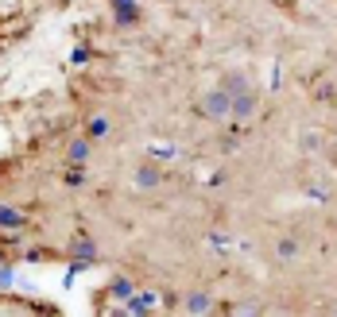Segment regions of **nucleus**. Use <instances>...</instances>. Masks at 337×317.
Masks as SVG:
<instances>
[{
	"label": "nucleus",
	"instance_id": "obj_2",
	"mask_svg": "<svg viewBox=\"0 0 337 317\" xmlns=\"http://www.w3.org/2000/svg\"><path fill=\"white\" fill-rule=\"evenodd\" d=\"M86 155H89V147H86V143H74V147H70V158H74V163H81Z\"/></svg>",
	"mask_w": 337,
	"mask_h": 317
},
{
	"label": "nucleus",
	"instance_id": "obj_3",
	"mask_svg": "<svg viewBox=\"0 0 337 317\" xmlns=\"http://www.w3.org/2000/svg\"><path fill=\"white\" fill-rule=\"evenodd\" d=\"M74 252H78V256H81V259H86V256H89V259H93V244H89V240H78V247H74Z\"/></svg>",
	"mask_w": 337,
	"mask_h": 317
},
{
	"label": "nucleus",
	"instance_id": "obj_1",
	"mask_svg": "<svg viewBox=\"0 0 337 317\" xmlns=\"http://www.w3.org/2000/svg\"><path fill=\"white\" fill-rule=\"evenodd\" d=\"M0 224H4V229H19V224H24V213L12 209V205H0Z\"/></svg>",
	"mask_w": 337,
	"mask_h": 317
}]
</instances>
